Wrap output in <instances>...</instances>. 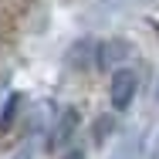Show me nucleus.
Listing matches in <instances>:
<instances>
[{"label":"nucleus","instance_id":"7ed1b4c3","mask_svg":"<svg viewBox=\"0 0 159 159\" xmlns=\"http://www.w3.org/2000/svg\"><path fill=\"white\" fill-rule=\"evenodd\" d=\"M61 159H85V156H81V152H78V149H71V152H64Z\"/></svg>","mask_w":159,"mask_h":159},{"label":"nucleus","instance_id":"f257e3e1","mask_svg":"<svg viewBox=\"0 0 159 159\" xmlns=\"http://www.w3.org/2000/svg\"><path fill=\"white\" fill-rule=\"evenodd\" d=\"M135 88H139V78H135V71L132 68H119L115 75H112V81H108V95H112V105L122 112L132 105V98H135Z\"/></svg>","mask_w":159,"mask_h":159},{"label":"nucleus","instance_id":"f03ea898","mask_svg":"<svg viewBox=\"0 0 159 159\" xmlns=\"http://www.w3.org/2000/svg\"><path fill=\"white\" fill-rule=\"evenodd\" d=\"M75 125H78V112L75 108H64L61 112V119H58V129L51 132V139H48V149L54 152V149H61L64 142L75 135Z\"/></svg>","mask_w":159,"mask_h":159}]
</instances>
